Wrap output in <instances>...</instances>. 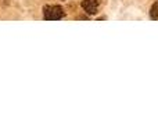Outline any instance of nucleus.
Wrapping results in <instances>:
<instances>
[{"mask_svg":"<svg viewBox=\"0 0 158 138\" xmlns=\"http://www.w3.org/2000/svg\"><path fill=\"white\" fill-rule=\"evenodd\" d=\"M43 13L44 19H49V21H57L64 17V11L60 6H47V7H44Z\"/></svg>","mask_w":158,"mask_h":138,"instance_id":"1","label":"nucleus"},{"mask_svg":"<svg viewBox=\"0 0 158 138\" xmlns=\"http://www.w3.org/2000/svg\"><path fill=\"white\" fill-rule=\"evenodd\" d=\"M82 7L87 14H96L98 10V0H83Z\"/></svg>","mask_w":158,"mask_h":138,"instance_id":"2","label":"nucleus"},{"mask_svg":"<svg viewBox=\"0 0 158 138\" xmlns=\"http://www.w3.org/2000/svg\"><path fill=\"white\" fill-rule=\"evenodd\" d=\"M150 17L153 19H158V4H157V3H156V4H153V7H151Z\"/></svg>","mask_w":158,"mask_h":138,"instance_id":"3","label":"nucleus"}]
</instances>
